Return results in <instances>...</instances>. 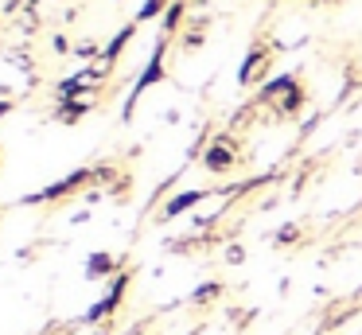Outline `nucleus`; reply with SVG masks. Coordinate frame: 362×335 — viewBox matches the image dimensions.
Instances as JSON below:
<instances>
[{
    "label": "nucleus",
    "instance_id": "obj_9",
    "mask_svg": "<svg viewBox=\"0 0 362 335\" xmlns=\"http://www.w3.org/2000/svg\"><path fill=\"white\" fill-rule=\"evenodd\" d=\"M226 261H230V265H242V261H245V249H242V246H226Z\"/></svg>",
    "mask_w": 362,
    "mask_h": 335
},
{
    "label": "nucleus",
    "instance_id": "obj_5",
    "mask_svg": "<svg viewBox=\"0 0 362 335\" xmlns=\"http://www.w3.org/2000/svg\"><path fill=\"white\" fill-rule=\"evenodd\" d=\"M113 265H117V261H113L110 254H102V249H98V254H90V261H86V277H90V280L110 277V273H113Z\"/></svg>",
    "mask_w": 362,
    "mask_h": 335
},
{
    "label": "nucleus",
    "instance_id": "obj_11",
    "mask_svg": "<svg viewBox=\"0 0 362 335\" xmlns=\"http://www.w3.org/2000/svg\"><path fill=\"white\" fill-rule=\"evenodd\" d=\"M8 109H12V101H0V117L8 113Z\"/></svg>",
    "mask_w": 362,
    "mask_h": 335
},
{
    "label": "nucleus",
    "instance_id": "obj_10",
    "mask_svg": "<svg viewBox=\"0 0 362 335\" xmlns=\"http://www.w3.org/2000/svg\"><path fill=\"white\" fill-rule=\"evenodd\" d=\"M281 242H296V226H284V230H281Z\"/></svg>",
    "mask_w": 362,
    "mask_h": 335
},
{
    "label": "nucleus",
    "instance_id": "obj_6",
    "mask_svg": "<svg viewBox=\"0 0 362 335\" xmlns=\"http://www.w3.org/2000/svg\"><path fill=\"white\" fill-rule=\"evenodd\" d=\"M133 31H136V23H129V28H121L117 35H113V43L102 51V59H105V62H117V59H121V51H125V43L133 39Z\"/></svg>",
    "mask_w": 362,
    "mask_h": 335
},
{
    "label": "nucleus",
    "instance_id": "obj_1",
    "mask_svg": "<svg viewBox=\"0 0 362 335\" xmlns=\"http://www.w3.org/2000/svg\"><path fill=\"white\" fill-rule=\"evenodd\" d=\"M164 47H168V35H160V39H156V51H152V59H148V67H144V74L136 78L133 93H129V101H125V117H133L136 98H141V93L148 90V86H156L160 78H164Z\"/></svg>",
    "mask_w": 362,
    "mask_h": 335
},
{
    "label": "nucleus",
    "instance_id": "obj_2",
    "mask_svg": "<svg viewBox=\"0 0 362 335\" xmlns=\"http://www.w3.org/2000/svg\"><path fill=\"white\" fill-rule=\"evenodd\" d=\"M234 164H238V156H234V144H230L226 137L214 140V144L206 148V156H203V168L206 171H230Z\"/></svg>",
    "mask_w": 362,
    "mask_h": 335
},
{
    "label": "nucleus",
    "instance_id": "obj_7",
    "mask_svg": "<svg viewBox=\"0 0 362 335\" xmlns=\"http://www.w3.org/2000/svg\"><path fill=\"white\" fill-rule=\"evenodd\" d=\"M168 8V0H144V8L136 12V23H144V20H156L160 12Z\"/></svg>",
    "mask_w": 362,
    "mask_h": 335
},
{
    "label": "nucleus",
    "instance_id": "obj_8",
    "mask_svg": "<svg viewBox=\"0 0 362 335\" xmlns=\"http://www.w3.org/2000/svg\"><path fill=\"white\" fill-rule=\"evenodd\" d=\"M218 293H222V285H203V288H195V304H211Z\"/></svg>",
    "mask_w": 362,
    "mask_h": 335
},
{
    "label": "nucleus",
    "instance_id": "obj_3",
    "mask_svg": "<svg viewBox=\"0 0 362 335\" xmlns=\"http://www.w3.org/2000/svg\"><path fill=\"white\" fill-rule=\"evenodd\" d=\"M265 70H269V51H265V47H253V51L245 55L242 70H238V82H242V86H253L257 78H265Z\"/></svg>",
    "mask_w": 362,
    "mask_h": 335
},
{
    "label": "nucleus",
    "instance_id": "obj_4",
    "mask_svg": "<svg viewBox=\"0 0 362 335\" xmlns=\"http://www.w3.org/2000/svg\"><path fill=\"white\" fill-rule=\"evenodd\" d=\"M214 195H218V191H206V187H203V191H183V195H175L172 203H164L160 215H164V218H180L187 207H195V203H203V199H214Z\"/></svg>",
    "mask_w": 362,
    "mask_h": 335
}]
</instances>
